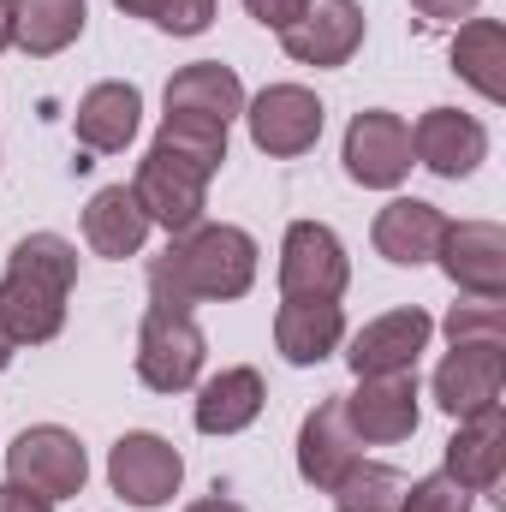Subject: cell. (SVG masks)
Returning a JSON list of instances; mask_svg holds the SVG:
<instances>
[{
	"mask_svg": "<svg viewBox=\"0 0 506 512\" xmlns=\"http://www.w3.org/2000/svg\"><path fill=\"white\" fill-rule=\"evenodd\" d=\"M411 155L435 179H471L489 161V131H483V120H471L459 108H429L411 126Z\"/></svg>",
	"mask_w": 506,
	"mask_h": 512,
	"instance_id": "obj_16",
	"label": "cell"
},
{
	"mask_svg": "<svg viewBox=\"0 0 506 512\" xmlns=\"http://www.w3.org/2000/svg\"><path fill=\"white\" fill-rule=\"evenodd\" d=\"M108 483H114V495H120L126 507L155 512V507H167V501L179 495L185 459H179V447H173L167 435L131 429V435H120V441L108 447Z\"/></svg>",
	"mask_w": 506,
	"mask_h": 512,
	"instance_id": "obj_6",
	"label": "cell"
},
{
	"mask_svg": "<svg viewBox=\"0 0 506 512\" xmlns=\"http://www.w3.org/2000/svg\"><path fill=\"white\" fill-rule=\"evenodd\" d=\"M447 340H506V310L495 298H471V304H453L447 310Z\"/></svg>",
	"mask_w": 506,
	"mask_h": 512,
	"instance_id": "obj_28",
	"label": "cell"
},
{
	"mask_svg": "<svg viewBox=\"0 0 506 512\" xmlns=\"http://www.w3.org/2000/svg\"><path fill=\"white\" fill-rule=\"evenodd\" d=\"M185 512H245L239 501H227V495H203V501H191Z\"/></svg>",
	"mask_w": 506,
	"mask_h": 512,
	"instance_id": "obj_34",
	"label": "cell"
},
{
	"mask_svg": "<svg viewBox=\"0 0 506 512\" xmlns=\"http://www.w3.org/2000/svg\"><path fill=\"white\" fill-rule=\"evenodd\" d=\"M346 173L364 185V191H393L405 185L411 173V126L387 108H364L352 126H346V149H340Z\"/></svg>",
	"mask_w": 506,
	"mask_h": 512,
	"instance_id": "obj_12",
	"label": "cell"
},
{
	"mask_svg": "<svg viewBox=\"0 0 506 512\" xmlns=\"http://www.w3.org/2000/svg\"><path fill=\"white\" fill-rule=\"evenodd\" d=\"M506 387V340H459L435 370V405L447 417H471L483 405H501Z\"/></svg>",
	"mask_w": 506,
	"mask_h": 512,
	"instance_id": "obj_13",
	"label": "cell"
},
{
	"mask_svg": "<svg viewBox=\"0 0 506 512\" xmlns=\"http://www.w3.org/2000/svg\"><path fill=\"white\" fill-rule=\"evenodd\" d=\"M304 6H310V0H245V12H251L256 24H268L274 36H280V30H286V24H292Z\"/></svg>",
	"mask_w": 506,
	"mask_h": 512,
	"instance_id": "obj_31",
	"label": "cell"
},
{
	"mask_svg": "<svg viewBox=\"0 0 506 512\" xmlns=\"http://www.w3.org/2000/svg\"><path fill=\"white\" fill-rule=\"evenodd\" d=\"M465 495H495L506 477V411L483 405L471 417H459L453 441H447V465H441Z\"/></svg>",
	"mask_w": 506,
	"mask_h": 512,
	"instance_id": "obj_15",
	"label": "cell"
},
{
	"mask_svg": "<svg viewBox=\"0 0 506 512\" xmlns=\"http://www.w3.org/2000/svg\"><path fill=\"white\" fill-rule=\"evenodd\" d=\"M280 48H286V60H298V66L334 72V66H346V60L364 48V6H358V0H310V6L280 30Z\"/></svg>",
	"mask_w": 506,
	"mask_h": 512,
	"instance_id": "obj_9",
	"label": "cell"
},
{
	"mask_svg": "<svg viewBox=\"0 0 506 512\" xmlns=\"http://www.w3.org/2000/svg\"><path fill=\"white\" fill-rule=\"evenodd\" d=\"M340 340H346V310H340V298H286L280 316H274V346H280V358L298 364V370L334 358Z\"/></svg>",
	"mask_w": 506,
	"mask_h": 512,
	"instance_id": "obj_18",
	"label": "cell"
},
{
	"mask_svg": "<svg viewBox=\"0 0 506 512\" xmlns=\"http://www.w3.org/2000/svg\"><path fill=\"white\" fill-rule=\"evenodd\" d=\"M399 512H471V495H465L447 471H435V477H423V483H405Z\"/></svg>",
	"mask_w": 506,
	"mask_h": 512,
	"instance_id": "obj_29",
	"label": "cell"
},
{
	"mask_svg": "<svg viewBox=\"0 0 506 512\" xmlns=\"http://www.w3.org/2000/svg\"><path fill=\"white\" fill-rule=\"evenodd\" d=\"M90 6L84 0H12V48L48 60L84 36Z\"/></svg>",
	"mask_w": 506,
	"mask_h": 512,
	"instance_id": "obj_25",
	"label": "cell"
},
{
	"mask_svg": "<svg viewBox=\"0 0 506 512\" xmlns=\"http://www.w3.org/2000/svg\"><path fill=\"white\" fill-rule=\"evenodd\" d=\"M6 477L24 483V489H36V495H48V501H66V495H84V483H90V453H84V441H78L72 429L36 423V429H24V435L6 447Z\"/></svg>",
	"mask_w": 506,
	"mask_h": 512,
	"instance_id": "obj_5",
	"label": "cell"
},
{
	"mask_svg": "<svg viewBox=\"0 0 506 512\" xmlns=\"http://www.w3.org/2000/svg\"><path fill=\"white\" fill-rule=\"evenodd\" d=\"M417 370H399V376H358V387L340 399L346 405V423L364 447H393V441H411L417 435Z\"/></svg>",
	"mask_w": 506,
	"mask_h": 512,
	"instance_id": "obj_8",
	"label": "cell"
},
{
	"mask_svg": "<svg viewBox=\"0 0 506 512\" xmlns=\"http://www.w3.org/2000/svg\"><path fill=\"white\" fill-rule=\"evenodd\" d=\"M352 286V262L334 227L292 221L280 239V292L286 298H340Z\"/></svg>",
	"mask_w": 506,
	"mask_h": 512,
	"instance_id": "obj_7",
	"label": "cell"
},
{
	"mask_svg": "<svg viewBox=\"0 0 506 512\" xmlns=\"http://www.w3.org/2000/svg\"><path fill=\"white\" fill-rule=\"evenodd\" d=\"M447 60L483 102H506V30L495 18H465L453 30Z\"/></svg>",
	"mask_w": 506,
	"mask_h": 512,
	"instance_id": "obj_24",
	"label": "cell"
},
{
	"mask_svg": "<svg viewBox=\"0 0 506 512\" xmlns=\"http://www.w3.org/2000/svg\"><path fill=\"white\" fill-rule=\"evenodd\" d=\"M12 48V0H0V54Z\"/></svg>",
	"mask_w": 506,
	"mask_h": 512,
	"instance_id": "obj_36",
	"label": "cell"
},
{
	"mask_svg": "<svg viewBox=\"0 0 506 512\" xmlns=\"http://www.w3.org/2000/svg\"><path fill=\"white\" fill-rule=\"evenodd\" d=\"M328 495H334L340 512H399V501H405V477H399L393 465H381V459H358Z\"/></svg>",
	"mask_w": 506,
	"mask_h": 512,
	"instance_id": "obj_26",
	"label": "cell"
},
{
	"mask_svg": "<svg viewBox=\"0 0 506 512\" xmlns=\"http://www.w3.org/2000/svg\"><path fill=\"white\" fill-rule=\"evenodd\" d=\"M12 352H18V340H12V334H6V322H0V370L12 364Z\"/></svg>",
	"mask_w": 506,
	"mask_h": 512,
	"instance_id": "obj_37",
	"label": "cell"
},
{
	"mask_svg": "<svg viewBox=\"0 0 506 512\" xmlns=\"http://www.w3.org/2000/svg\"><path fill=\"white\" fill-rule=\"evenodd\" d=\"M78 280V251L60 233L18 239L0 274V322L18 346H42L66 328V298Z\"/></svg>",
	"mask_w": 506,
	"mask_h": 512,
	"instance_id": "obj_2",
	"label": "cell"
},
{
	"mask_svg": "<svg viewBox=\"0 0 506 512\" xmlns=\"http://www.w3.org/2000/svg\"><path fill=\"white\" fill-rule=\"evenodd\" d=\"M262 399H268L262 376L251 364H239V370H221V376H209L197 387V411L191 417H197L203 435H239V429H251L262 417Z\"/></svg>",
	"mask_w": 506,
	"mask_h": 512,
	"instance_id": "obj_23",
	"label": "cell"
},
{
	"mask_svg": "<svg viewBox=\"0 0 506 512\" xmlns=\"http://www.w3.org/2000/svg\"><path fill=\"white\" fill-rule=\"evenodd\" d=\"M167 114L209 120V126H233L245 114V84L221 60H191V66H179L167 78Z\"/></svg>",
	"mask_w": 506,
	"mask_h": 512,
	"instance_id": "obj_19",
	"label": "cell"
},
{
	"mask_svg": "<svg viewBox=\"0 0 506 512\" xmlns=\"http://www.w3.org/2000/svg\"><path fill=\"white\" fill-rule=\"evenodd\" d=\"M167 36H203L215 24V0H155V18Z\"/></svg>",
	"mask_w": 506,
	"mask_h": 512,
	"instance_id": "obj_30",
	"label": "cell"
},
{
	"mask_svg": "<svg viewBox=\"0 0 506 512\" xmlns=\"http://www.w3.org/2000/svg\"><path fill=\"white\" fill-rule=\"evenodd\" d=\"M126 18H155V0H114Z\"/></svg>",
	"mask_w": 506,
	"mask_h": 512,
	"instance_id": "obj_35",
	"label": "cell"
},
{
	"mask_svg": "<svg viewBox=\"0 0 506 512\" xmlns=\"http://www.w3.org/2000/svg\"><path fill=\"white\" fill-rule=\"evenodd\" d=\"M0 512H54V501L48 495H36V489H24V483H0Z\"/></svg>",
	"mask_w": 506,
	"mask_h": 512,
	"instance_id": "obj_33",
	"label": "cell"
},
{
	"mask_svg": "<svg viewBox=\"0 0 506 512\" xmlns=\"http://www.w3.org/2000/svg\"><path fill=\"white\" fill-rule=\"evenodd\" d=\"M256 286V239L227 221H197L191 233L167 239V251L149 262V304L197 310L227 304Z\"/></svg>",
	"mask_w": 506,
	"mask_h": 512,
	"instance_id": "obj_1",
	"label": "cell"
},
{
	"mask_svg": "<svg viewBox=\"0 0 506 512\" xmlns=\"http://www.w3.org/2000/svg\"><path fill=\"white\" fill-rule=\"evenodd\" d=\"M441 233H447V215H441L435 203H423V197H393V203L376 215V227H370L376 251L387 256L393 268L435 262V251H441Z\"/></svg>",
	"mask_w": 506,
	"mask_h": 512,
	"instance_id": "obj_21",
	"label": "cell"
},
{
	"mask_svg": "<svg viewBox=\"0 0 506 512\" xmlns=\"http://www.w3.org/2000/svg\"><path fill=\"white\" fill-rule=\"evenodd\" d=\"M417 6V18H429V24H459V18H471L483 0H411Z\"/></svg>",
	"mask_w": 506,
	"mask_h": 512,
	"instance_id": "obj_32",
	"label": "cell"
},
{
	"mask_svg": "<svg viewBox=\"0 0 506 512\" xmlns=\"http://www.w3.org/2000/svg\"><path fill=\"white\" fill-rule=\"evenodd\" d=\"M155 149L203 167L209 179L221 173L227 161V126H209V120H185V114H161V131H155Z\"/></svg>",
	"mask_w": 506,
	"mask_h": 512,
	"instance_id": "obj_27",
	"label": "cell"
},
{
	"mask_svg": "<svg viewBox=\"0 0 506 512\" xmlns=\"http://www.w3.org/2000/svg\"><path fill=\"white\" fill-rule=\"evenodd\" d=\"M143 239H149V215L131 197V185H102L84 209V245L108 262H126L143 251Z\"/></svg>",
	"mask_w": 506,
	"mask_h": 512,
	"instance_id": "obj_22",
	"label": "cell"
},
{
	"mask_svg": "<svg viewBox=\"0 0 506 512\" xmlns=\"http://www.w3.org/2000/svg\"><path fill=\"white\" fill-rule=\"evenodd\" d=\"M131 197L143 203L149 227H161L167 239H179V233H191V227L203 221V209H209V173L149 143V155L137 161Z\"/></svg>",
	"mask_w": 506,
	"mask_h": 512,
	"instance_id": "obj_4",
	"label": "cell"
},
{
	"mask_svg": "<svg viewBox=\"0 0 506 512\" xmlns=\"http://www.w3.org/2000/svg\"><path fill=\"white\" fill-rule=\"evenodd\" d=\"M245 126H251V143L262 155L292 161V155L316 149V137H322V102L304 84H268L262 96L245 102Z\"/></svg>",
	"mask_w": 506,
	"mask_h": 512,
	"instance_id": "obj_10",
	"label": "cell"
},
{
	"mask_svg": "<svg viewBox=\"0 0 506 512\" xmlns=\"http://www.w3.org/2000/svg\"><path fill=\"white\" fill-rule=\"evenodd\" d=\"M429 334H435L429 310H417V304L387 310V316L364 322L352 334L346 364H352V376H399V370H417V358L429 352Z\"/></svg>",
	"mask_w": 506,
	"mask_h": 512,
	"instance_id": "obj_14",
	"label": "cell"
},
{
	"mask_svg": "<svg viewBox=\"0 0 506 512\" xmlns=\"http://www.w3.org/2000/svg\"><path fill=\"white\" fill-rule=\"evenodd\" d=\"M203 358H209V340H203L197 316L149 304L143 334H137V382L149 393H185L203 376Z\"/></svg>",
	"mask_w": 506,
	"mask_h": 512,
	"instance_id": "obj_3",
	"label": "cell"
},
{
	"mask_svg": "<svg viewBox=\"0 0 506 512\" xmlns=\"http://www.w3.org/2000/svg\"><path fill=\"white\" fill-rule=\"evenodd\" d=\"M137 120H143V96H137V84L108 78V84H96V90L78 96L72 131H78V143H84L90 155H120L131 137H137Z\"/></svg>",
	"mask_w": 506,
	"mask_h": 512,
	"instance_id": "obj_20",
	"label": "cell"
},
{
	"mask_svg": "<svg viewBox=\"0 0 506 512\" xmlns=\"http://www.w3.org/2000/svg\"><path fill=\"white\" fill-rule=\"evenodd\" d=\"M435 262L465 298H506V227L495 221H447Z\"/></svg>",
	"mask_w": 506,
	"mask_h": 512,
	"instance_id": "obj_11",
	"label": "cell"
},
{
	"mask_svg": "<svg viewBox=\"0 0 506 512\" xmlns=\"http://www.w3.org/2000/svg\"><path fill=\"white\" fill-rule=\"evenodd\" d=\"M364 441L352 435V423H346V405L340 399H322L304 423H298V477L310 483V489H334L364 453H358Z\"/></svg>",
	"mask_w": 506,
	"mask_h": 512,
	"instance_id": "obj_17",
	"label": "cell"
}]
</instances>
